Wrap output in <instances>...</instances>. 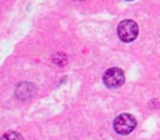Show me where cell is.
I'll return each mask as SVG.
<instances>
[{"label":"cell","mask_w":160,"mask_h":140,"mask_svg":"<svg viewBox=\"0 0 160 140\" xmlns=\"http://www.w3.org/2000/svg\"><path fill=\"white\" fill-rule=\"evenodd\" d=\"M137 126V119L134 115L124 113V114H120L115 118L113 122V128L119 135H128L135 129Z\"/></svg>","instance_id":"obj_1"},{"label":"cell","mask_w":160,"mask_h":140,"mask_svg":"<svg viewBox=\"0 0 160 140\" xmlns=\"http://www.w3.org/2000/svg\"><path fill=\"white\" fill-rule=\"evenodd\" d=\"M118 35L119 39L124 43H131L134 41L138 36V25L132 19H126L122 21L118 26Z\"/></svg>","instance_id":"obj_2"},{"label":"cell","mask_w":160,"mask_h":140,"mask_svg":"<svg viewBox=\"0 0 160 140\" xmlns=\"http://www.w3.org/2000/svg\"><path fill=\"white\" fill-rule=\"evenodd\" d=\"M102 80H104V84L108 88H119V86H122L124 84V73L119 68L108 69L105 72Z\"/></svg>","instance_id":"obj_3"},{"label":"cell","mask_w":160,"mask_h":140,"mask_svg":"<svg viewBox=\"0 0 160 140\" xmlns=\"http://www.w3.org/2000/svg\"><path fill=\"white\" fill-rule=\"evenodd\" d=\"M0 140H24V138H22L19 133H17V132H7V133H4V135L2 136V139Z\"/></svg>","instance_id":"obj_4"},{"label":"cell","mask_w":160,"mask_h":140,"mask_svg":"<svg viewBox=\"0 0 160 140\" xmlns=\"http://www.w3.org/2000/svg\"><path fill=\"white\" fill-rule=\"evenodd\" d=\"M52 61H54V63H57V65L64 66L66 63V56L64 54H55L52 56Z\"/></svg>","instance_id":"obj_5"}]
</instances>
